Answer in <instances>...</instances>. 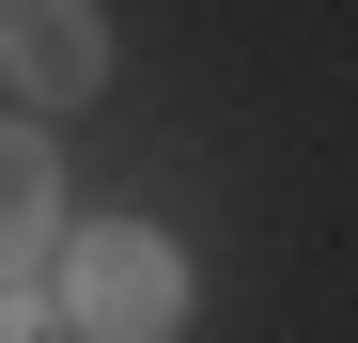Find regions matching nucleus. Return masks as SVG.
Returning a JSON list of instances; mask_svg holds the SVG:
<instances>
[{"instance_id":"obj_1","label":"nucleus","mask_w":358,"mask_h":343,"mask_svg":"<svg viewBox=\"0 0 358 343\" xmlns=\"http://www.w3.org/2000/svg\"><path fill=\"white\" fill-rule=\"evenodd\" d=\"M47 297H63V343H171L187 328V250L141 234V218H78Z\"/></svg>"},{"instance_id":"obj_2","label":"nucleus","mask_w":358,"mask_h":343,"mask_svg":"<svg viewBox=\"0 0 358 343\" xmlns=\"http://www.w3.org/2000/svg\"><path fill=\"white\" fill-rule=\"evenodd\" d=\"M94 78H109V16H94V0H0V94L78 109Z\"/></svg>"},{"instance_id":"obj_4","label":"nucleus","mask_w":358,"mask_h":343,"mask_svg":"<svg viewBox=\"0 0 358 343\" xmlns=\"http://www.w3.org/2000/svg\"><path fill=\"white\" fill-rule=\"evenodd\" d=\"M63 328V297H47V281H0V343H47Z\"/></svg>"},{"instance_id":"obj_3","label":"nucleus","mask_w":358,"mask_h":343,"mask_svg":"<svg viewBox=\"0 0 358 343\" xmlns=\"http://www.w3.org/2000/svg\"><path fill=\"white\" fill-rule=\"evenodd\" d=\"M47 265H63V172L31 125H0V281H47Z\"/></svg>"}]
</instances>
